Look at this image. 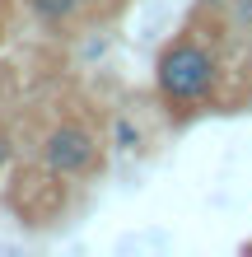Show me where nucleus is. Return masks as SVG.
<instances>
[{"label":"nucleus","mask_w":252,"mask_h":257,"mask_svg":"<svg viewBox=\"0 0 252 257\" xmlns=\"http://www.w3.org/2000/svg\"><path fill=\"white\" fill-rule=\"evenodd\" d=\"M38 164L52 169L56 178H66V183H89V178L103 173V136L84 117H61L42 131Z\"/></svg>","instance_id":"f03ea898"},{"label":"nucleus","mask_w":252,"mask_h":257,"mask_svg":"<svg viewBox=\"0 0 252 257\" xmlns=\"http://www.w3.org/2000/svg\"><path fill=\"white\" fill-rule=\"evenodd\" d=\"M28 19L38 28H47V33H70L75 24H84V10L80 0H24Z\"/></svg>","instance_id":"7ed1b4c3"},{"label":"nucleus","mask_w":252,"mask_h":257,"mask_svg":"<svg viewBox=\"0 0 252 257\" xmlns=\"http://www.w3.org/2000/svg\"><path fill=\"white\" fill-rule=\"evenodd\" d=\"M196 5V14H210V19H219V14L229 10V0H191Z\"/></svg>","instance_id":"423d86ee"},{"label":"nucleus","mask_w":252,"mask_h":257,"mask_svg":"<svg viewBox=\"0 0 252 257\" xmlns=\"http://www.w3.org/2000/svg\"><path fill=\"white\" fill-rule=\"evenodd\" d=\"M126 5H131V0H80L84 24H108V19H117Z\"/></svg>","instance_id":"39448f33"},{"label":"nucleus","mask_w":252,"mask_h":257,"mask_svg":"<svg viewBox=\"0 0 252 257\" xmlns=\"http://www.w3.org/2000/svg\"><path fill=\"white\" fill-rule=\"evenodd\" d=\"M219 80H224L219 47L205 33H196L191 24L182 33H173L154 56V94L177 126L210 108L219 94Z\"/></svg>","instance_id":"f257e3e1"},{"label":"nucleus","mask_w":252,"mask_h":257,"mask_svg":"<svg viewBox=\"0 0 252 257\" xmlns=\"http://www.w3.org/2000/svg\"><path fill=\"white\" fill-rule=\"evenodd\" d=\"M219 19L229 24V33L238 42H252V0H229V10L219 14Z\"/></svg>","instance_id":"20e7f679"}]
</instances>
